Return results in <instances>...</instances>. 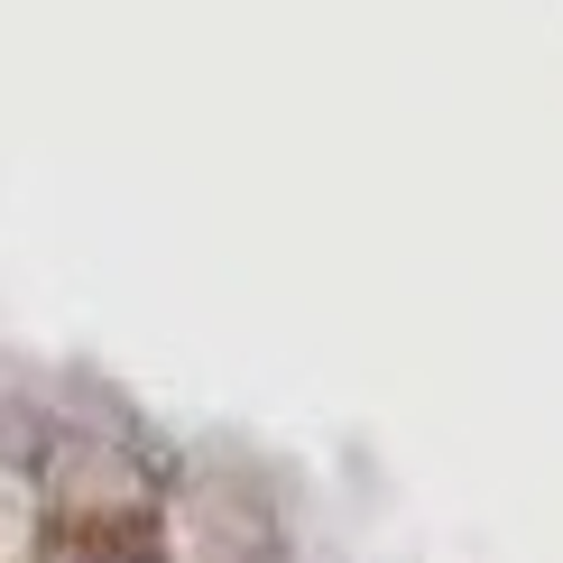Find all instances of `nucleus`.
<instances>
[{"instance_id":"1","label":"nucleus","mask_w":563,"mask_h":563,"mask_svg":"<svg viewBox=\"0 0 563 563\" xmlns=\"http://www.w3.org/2000/svg\"><path fill=\"white\" fill-rule=\"evenodd\" d=\"M46 563H157V545L139 527H84V536H65Z\"/></svg>"}]
</instances>
